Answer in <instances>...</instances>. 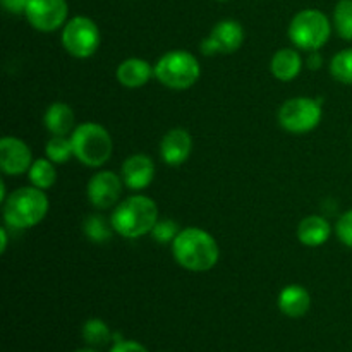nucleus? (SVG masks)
<instances>
[{"label":"nucleus","instance_id":"obj_25","mask_svg":"<svg viewBox=\"0 0 352 352\" xmlns=\"http://www.w3.org/2000/svg\"><path fill=\"white\" fill-rule=\"evenodd\" d=\"M330 72L344 85H352V48H346L336 54L330 62Z\"/></svg>","mask_w":352,"mask_h":352},{"label":"nucleus","instance_id":"obj_9","mask_svg":"<svg viewBox=\"0 0 352 352\" xmlns=\"http://www.w3.org/2000/svg\"><path fill=\"white\" fill-rule=\"evenodd\" d=\"M24 16L34 30L52 33L67 23V0H30Z\"/></svg>","mask_w":352,"mask_h":352},{"label":"nucleus","instance_id":"obj_5","mask_svg":"<svg viewBox=\"0 0 352 352\" xmlns=\"http://www.w3.org/2000/svg\"><path fill=\"white\" fill-rule=\"evenodd\" d=\"M155 67V78L158 82L170 89H188L201 76V65L198 58L188 50H170L158 58Z\"/></svg>","mask_w":352,"mask_h":352},{"label":"nucleus","instance_id":"obj_27","mask_svg":"<svg viewBox=\"0 0 352 352\" xmlns=\"http://www.w3.org/2000/svg\"><path fill=\"white\" fill-rule=\"evenodd\" d=\"M336 232L340 243L352 250V210H349V212H346L340 217L339 222H337L336 226Z\"/></svg>","mask_w":352,"mask_h":352},{"label":"nucleus","instance_id":"obj_20","mask_svg":"<svg viewBox=\"0 0 352 352\" xmlns=\"http://www.w3.org/2000/svg\"><path fill=\"white\" fill-rule=\"evenodd\" d=\"M28 177H30L31 186L47 191L57 182V168L54 162L48 158H38L28 170Z\"/></svg>","mask_w":352,"mask_h":352},{"label":"nucleus","instance_id":"obj_23","mask_svg":"<svg viewBox=\"0 0 352 352\" xmlns=\"http://www.w3.org/2000/svg\"><path fill=\"white\" fill-rule=\"evenodd\" d=\"M48 160L54 162L55 165H62L69 162V158L74 157V150H72L71 138L67 136H52L50 141L45 148Z\"/></svg>","mask_w":352,"mask_h":352},{"label":"nucleus","instance_id":"obj_8","mask_svg":"<svg viewBox=\"0 0 352 352\" xmlns=\"http://www.w3.org/2000/svg\"><path fill=\"white\" fill-rule=\"evenodd\" d=\"M62 47L76 58H88L100 47V30L93 19L76 16L62 28Z\"/></svg>","mask_w":352,"mask_h":352},{"label":"nucleus","instance_id":"obj_22","mask_svg":"<svg viewBox=\"0 0 352 352\" xmlns=\"http://www.w3.org/2000/svg\"><path fill=\"white\" fill-rule=\"evenodd\" d=\"M81 336L85 342L91 347L105 346V344H109L113 339V333L110 332L109 325L100 318H89L82 325Z\"/></svg>","mask_w":352,"mask_h":352},{"label":"nucleus","instance_id":"obj_10","mask_svg":"<svg viewBox=\"0 0 352 352\" xmlns=\"http://www.w3.org/2000/svg\"><path fill=\"white\" fill-rule=\"evenodd\" d=\"M244 43V28L234 19H223L213 26L208 38L201 41V52L205 55H229L239 50Z\"/></svg>","mask_w":352,"mask_h":352},{"label":"nucleus","instance_id":"obj_21","mask_svg":"<svg viewBox=\"0 0 352 352\" xmlns=\"http://www.w3.org/2000/svg\"><path fill=\"white\" fill-rule=\"evenodd\" d=\"M82 232L86 234L89 241L96 244H105L116 232L112 227V222L107 220L103 215H89L82 222Z\"/></svg>","mask_w":352,"mask_h":352},{"label":"nucleus","instance_id":"obj_13","mask_svg":"<svg viewBox=\"0 0 352 352\" xmlns=\"http://www.w3.org/2000/svg\"><path fill=\"white\" fill-rule=\"evenodd\" d=\"M192 153V138L184 127H174L160 141V157L170 167L186 164Z\"/></svg>","mask_w":352,"mask_h":352},{"label":"nucleus","instance_id":"obj_26","mask_svg":"<svg viewBox=\"0 0 352 352\" xmlns=\"http://www.w3.org/2000/svg\"><path fill=\"white\" fill-rule=\"evenodd\" d=\"M181 229H179L177 223L170 219H165V220H158L155 223L153 230H151V236L157 243L160 244H167V243H174L175 237L179 236Z\"/></svg>","mask_w":352,"mask_h":352},{"label":"nucleus","instance_id":"obj_28","mask_svg":"<svg viewBox=\"0 0 352 352\" xmlns=\"http://www.w3.org/2000/svg\"><path fill=\"white\" fill-rule=\"evenodd\" d=\"M110 352H150L143 344L136 342V340H119V342H113V346L110 347Z\"/></svg>","mask_w":352,"mask_h":352},{"label":"nucleus","instance_id":"obj_3","mask_svg":"<svg viewBox=\"0 0 352 352\" xmlns=\"http://www.w3.org/2000/svg\"><path fill=\"white\" fill-rule=\"evenodd\" d=\"M48 198L43 189L34 186L19 188L7 196L3 203V220L17 230L38 226L48 213Z\"/></svg>","mask_w":352,"mask_h":352},{"label":"nucleus","instance_id":"obj_24","mask_svg":"<svg viewBox=\"0 0 352 352\" xmlns=\"http://www.w3.org/2000/svg\"><path fill=\"white\" fill-rule=\"evenodd\" d=\"M333 26L344 40L352 41V0H340L333 10Z\"/></svg>","mask_w":352,"mask_h":352},{"label":"nucleus","instance_id":"obj_2","mask_svg":"<svg viewBox=\"0 0 352 352\" xmlns=\"http://www.w3.org/2000/svg\"><path fill=\"white\" fill-rule=\"evenodd\" d=\"M110 222L116 234L126 239L146 236L158 222L157 203L144 195L129 196L113 208Z\"/></svg>","mask_w":352,"mask_h":352},{"label":"nucleus","instance_id":"obj_18","mask_svg":"<svg viewBox=\"0 0 352 352\" xmlns=\"http://www.w3.org/2000/svg\"><path fill=\"white\" fill-rule=\"evenodd\" d=\"M43 124L52 136H67L76 129V116L71 105L64 102L52 103L43 116Z\"/></svg>","mask_w":352,"mask_h":352},{"label":"nucleus","instance_id":"obj_1","mask_svg":"<svg viewBox=\"0 0 352 352\" xmlns=\"http://www.w3.org/2000/svg\"><path fill=\"white\" fill-rule=\"evenodd\" d=\"M174 260L189 272H208L219 263L220 248L215 237L199 227H188L172 243Z\"/></svg>","mask_w":352,"mask_h":352},{"label":"nucleus","instance_id":"obj_16","mask_svg":"<svg viewBox=\"0 0 352 352\" xmlns=\"http://www.w3.org/2000/svg\"><path fill=\"white\" fill-rule=\"evenodd\" d=\"M277 305L278 309L289 318H301L311 308V296L302 285L292 284L282 289Z\"/></svg>","mask_w":352,"mask_h":352},{"label":"nucleus","instance_id":"obj_15","mask_svg":"<svg viewBox=\"0 0 352 352\" xmlns=\"http://www.w3.org/2000/svg\"><path fill=\"white\" fill-rule=\"evenodd\" d=\"M116 76L117 81L126 88H141L150 81L151 76H155V67H151L150 62L144 58H126L119 64Z\"/></svg>","mask_w":352,"mask_h":352},{"label":"nucleus","instance_id":"obj_12","mask_svg":"<svg viewBox=\"0 0 352 352\" xmlns=\"http://www.w3.org/2000/svg\"><path fill=\"white\" fill-rule=\"evenodd\" d=\"M33 155L23 140L6 136L0 140V168L6 175H23L33 165Z\"/></svg>","mask_w":352,"mask_h":352},{"label":"nucleus","instance_id":"obj_33","mask_svg":"<svg viewBox=\"0 0 352 352\" xmlns=\"http://www.w3.org/2000/svg\"><path fill=\"white\" fill-rule=\"evenodd\" d=\"M219 2H229V0H219Z\"/></svg>","mask_w":352,"mask_h":352},{"label":"nucleus","instance_id":"obj_30","mask_svg":"<svg viewBox=\"0 0 352 352\" xmlns=\"http://www.w3.org/2000/svg\"><path fill=\"white\" fill-rule=\"evenodd\" d=\"M306 64L309 65V69H320V67H322L323 58H322V55H320V52L318 50L309 52V57H308V60H306Z\"/></svg>","mask_w":352,"mask_h":352},{"label":"nucleus","instance_id":"obj_6","mask_svg":"<svg viewBox=\"0 0 352 352\" xmlns=\"http://www.w3.org/2000/svg\"><path fill=\"white\" fill-rule=\"evenodd\" d=\"M332 34L330 19L316 9H305L292 17L289 24V38L299 50H320Z\"/></svg>","mask_w":352,"mask_h":352},{"label":"nucleus","instance_id":"obj_17","mask_svg":"<svg viewBox=\"0 0 352 352\" xmlns=\"http://www.w3.org/2000/svg\"><path fill=\"white\" fill-rule=\"evenodd\" d=\"M332 236V226L325 217L308 215L299 222L298 239L308 248L323 246Z\"/></svg>","mask_w":352,"mask_h":352},{"label":"nucleus","instance_id":"obj_31","mask_svg":"<svg viewBox=\"0 0 352 352\" xmlns=\"http://www.w3.org/2000/svg\"><path fill=\"white\" fill-rule=\"evenodd\" d=\"M0 239H2V243H0V253H6L7 246H9V237H7L6 229H0Z\"/></svg>","mask_w":352,"mask_h":352},{"label":"nucleus","instance_id":"obj_7","mask_svg":"<svg viewBox=\"0 0 352 352\" xmlns=\"http://www.w3.org/2000/svg\"><path fill=\"white\" fill-rule=\"evenodd\" d=\"M322 116V105L318 100L296 96L282 103L278 109V124L287 133L306 134L318 127Z\"/></svg>","mask_w":352,"mask_h":352},{"label":"nucleus","instance_id":"obj_4","mask_svg":"<svg viewBox=\"0 0 352 352\" xmlns=\"http://www.w3.org/2000/svg\"><path fill=\"white\" fill-rule=\"evenodd\" d=\"M74 157L86 167H102L112 157L113 141L109 131L96 122H85L71 134Z\"/></svg>","mask_w":352,"mask_h":352},{"label":"nucleus","instance_id":"obj_19","mask_svg":"<svg viewBox=\"0 0 352 352\" xmlns=\"http://www.w3.org/2000/svg\"><path fill=\"white\" fill-rule=\"evenodd\" d=\"M270 71L278 81L289 82L298 78L302 71V57L294 48H280L274 54Z\"/></svg>","mask_w":352,"mask_h":352},{"label":"nucleus","instance_id":"obj_11","mask_svg":"<svg viewBox=\"0 0 352 352\" xmlns=\"http://www.w3.org/2000/svg\"><path fill=\"white\" fill-rule=\"evenodd\" d=\"M124 181L116 172L102 170L88 182V199L96 210L113 208L120 203Z\"/></svg>","mask_w":352,"mask_h":352},{"label":"nucleus","instance_id":"obj_32","mask_svg":"<svg viewBox=\"0 0 352 352\" xmlns=\"http://www.w3.org/2000/svg\"><path fill=\"white\" fill-rule=\"evenodd\" d=\"M74 352H96V351L91 349V347H85V349H78V351H74Z\"/></svg>","mask_w":352,"mask_h":352},{"label":"nucleus","instance_id":"obj_14","mask_svg":"<svg viewBox=\"0 0 352 352\" xmlns=\"http://www.w3.org/2000/svg\"><path fill=\"white\" fill-rule=\"evenodd\" d=\"M124 186L131 191H143L153 182L155 164L148 155L136 153L126 158L120 168Z\"/></svg>","mask_w":352,"mask_h":352},{"label":"nucleus","instance_id":"obj_29","mask_svg":"<svg viewBox=\"0 0 352 352\" xmlns=\"http://www.w3.org/2000/svg\"><path fill=\"white\" fill-rule=\"evenodd\" d=\"M30 0H2V6L10 14H24Z\"/></svg>","mask_w":352,"mask_h":352}]
</instances>
